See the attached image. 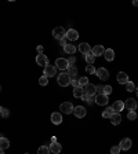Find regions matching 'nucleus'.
Wrapping results in <instances>:
<instances>
[{
	"mask_svg": "<svg viewBox=\"0 0 138 154\" xmlns=\"http://www.w3.org/2000/svg\"><path fill=\"white\" fill-rule=\"evenodd\" d=\"M66 40H68V39H66V37H64V39H61V40H59V44H61V45H62V47H65V45H66V44H68V41H66Z\"/></svg>",
	"mask_w": 138,
	"mask_h": 154,
	"instance_id": "nucleus-40",
	"label": "nucleus"
},
{
	"mask_svg": "<svg viewBox=\"0 0 138 154\" xmlns=\"http://www.w3.org/2000/svg\"><path fill=\"white\" fill-rule=\"evenodd\" d=\"M104 58H105L108 62L113 61V59H115V51H113L112 48L105 50V52H104Z\"/></svg>",
	"mask_w": 138,
	"mask_h": 154,
	"instance_id": "nucleus-16",
	"label": "nucleus"
},
{
	"mask_svg": "<svg viewBox=\"0 0 138 154\" xmlns=\"http://www.w3.org/2000/svg\"><path fill=\"white\" fill-rule=\"evenodd\" d=\"M10 147V140L7 138H3V135H0V149L1 150H6Z\"/></svg>",
	"mask_w": 138,
	"mask_h": 154,
	"instance_id": "nucleus-20",
	"label": "nucleus"
},
{
	"mask_svg": "<svg viewBox=\"0 0 138 154\" xmlns=\"http://www.w3.org/2000/svg\"><path fill=\"white\" fill-rule=\"evenodd\" d=\"M120 153V147L119 146H113L112 149H111V154H119Z\"/></svg>",
	"mask_w": 138,
	"mask_h": 154,
	"instance_id": "nucleus-36",
	"label": "nucleus"
},
{
	"mask_svg": "<svg viewBox=\"0 0 138 154\" xmlns=\"http://www.w3.org/2000/svg\"><path fill=\"white\" fill-rule=\"evenodd\" d=\"M95 74H97V77L101 79V80H108V77H109V72H108L105 68H100L95 70Z\"/></svg>",
	"mask_w": 138,
	"mask_h": 154,
	"instance_id": "nucleus-6",
	"label": "nucleus"
},
{
	"mask_svg": "<svg viewBox=\"0 0 138 154\" xmlns=\"http://www.w3.org/2000/svg\"><path fill=\"white\" fill-rule=\"evenodd\" d=\"M133 6H138V0H133Z\"/></svg>",
	"mask_w": 138,
	"mask_h": 154,
	"instance_id": "nucleus-43",
	"label": "nucleus"
},
{
	"mask_svg": "<svg viewBox=\"0 0 138 154\" xmlns=\"http://www.w3.org/2000/svg\"><path fill=\"white\" fill-rule=\"evenodd\" d=\"M36 63H38L39 66H49L50 63H49V59H47V56L44 55V54H39L38 56H36Z\"/></svg>",
	"mask_w": 138,
	"mask_h": 154,
	"instance_id": "nucleus-7",
	"label": "nucleus"
},
{
	"mask_svg": "<svg viewBox=\"0 0 138 154\" xmlns=\"http://www.w3.org/2000/svg\"><path fill=\"white\" fill-rule=\"evenodd\" d=\"M57 80H58V84L61 87H68L69 84H70V81H72V77H70L68 73H61L58 76Z\"/></svg>",
	"mask_w": 138,
	"mask_h": 154,
	"instance_id": "nucleus-1",
	"label": "nucleus"
},
{
	"mask_svg": "<svg viewBox=\"0 0 138 154\" xmlns=\"http://www.w3.org/2000/svg\"><path fill=\"white\" fill-rule=\"evenodd\" d=\"M83 90H84V94L88 95V96H94L95 94H97V85L90 84V83H88L86 87H83Z\"/></svg>",
	"mask_w": 138,
	"mask_h": 154,
	"instance_id": "nucleus-5",
	"label": "nucleus"
},
{
	"mask_svg": "<svg viewBox=\"0 0 138 154\" xmlns=\"http://www.w3.org/2000/svg\"><path fill=\"white\" fill-rule=\"evenodd\" d=\"M39 84H40V85H47V84H49V77H47V76L40 77V79H39Z\"/></svg>",
	"mask_w": 138,
	"mask_h": 154,
	"instance_id": "nucleus-31",
	"label": "nucleus"
},
{
	"mask_svg": "<svg viewBox=\"0 0 138 154\" xmlns=\"http://www.w3.org/2000/svg\"><path fill=\"white\" fill-rule=\"evenodd\" d=\"M108 96L107 95H97V98H95V103L97 105H100V106H105V105H108Z\"/></svg>",
	"mask_w": 138,
	"mask_h": 154,
	"instance_id": "nucleus-12",
	"label": "nucleus"
},
{
	"mask_svg": "<svg viewBox=\"0 0 138 154\" xmlns=\"http://www.w3.org/2000/svg\"><path fill=\"white\" fill-rule=\"evenodd\" d=\"M112 92V87L111 85H104V95H109V94Z\"/></svg>",
	"mask_w": 138,
	"mask_h": 154,
	"instance_id": "nucleus-34",
	"label": "nucleus"
},
{
	"mask_svg": "<svg viewBox=\"0 0 138 154\" xmlns=\"http://www.w3.org/2000/svg\"><path fill=\"white\" fill-rule=\"evenodd\" d=\"M64 50H65V52H66V54H70V55L76 52V47L73 45V44H69V43L64 47Z\"/></svg>",
	"mask_w": 138,
	"mask_h": 154,
	"instance_id": "nucleus-24",
	"label": "nucleus"
},
{
	"mask_svg": "<svg viewBox=\"0 0 138 154\" xmlns=\"http://www.w3.org/2000/svg\"><path fill=\"white\" fill-rule=\"evenodd\" d=\"M0 114H1L3 117H8V114H10V113H8L7 109H1V113H0Z\"/></svg>",
	"mask_w": 138,
	"mask_h": 154,
	"instance_id": "nucleus-39",
	"label": "nucleus"
},
{
	"mask_svg": "<svg viewBox=\"0 0 138 154\" xmlns=\"http://www.w3.org/2000/svg\"><path fill=\"white\" fill-rule=\"evenodd\" d=\"M70 85L72 87H79V80H75V79H72V81H70Z\"/></svg>",
	"mask_w": 138,
	"mask_h": 154,
	"instance_id": "nucleus-38",
	"label": "nucleus"
},
{
	"mask_svg": "<svg viewBox=\"0 0 138 154\" xmlns=\"http://www.w3.org/2000/svg\"><path fill=\"white\" fill-rule=\"evenodd\" d=\"M126 90L128 91V92H131V91H134L135 90V85H134V83L133 81H128V83H126Z\"/></svg>",
	"mask_w": 138,
	"mask_h": 154,
	"instance_id": "nucleus-28",
	"label": "nucleus"
},
{
	"mask_svg": "<svg viewBox=\"0 0 138 154\" xmlns=\"http://www.w3.org/2000/svg\"><path fill=\"white\" fill-rule=\"evenodd\" d=\"M82 99H84V100H86L87 103H90V105H91L93 102H95V98H94V96H88V95H86V94H83Z\"/></svg>",
	"mask_w": 138,
	"mask_h": 154,
	"instance_id": "nucleus-29",
	"label": "nucleus"
},
{
	"mask_svg": "<svg viewBox=\"0 0 138 154\" xmlns=\"http://www.w3.org/2000/svg\"><path fill=\"white\" fill-rule=\"evenodd\" d=\"M61 150H62V147H61V145L59 143H51L50 145V151L51 153H54V154H58V153H61Z\"/></svg>",
	"mask_w": 138,
	"mask_h": 154,
	"instance_id": "nucleus-19",
	"label": "nucleus"
},
{
	"mask_svg": "<svg viewBox=\"0 0 138 154\" xmlns=\"http://www.w3.org/2000/svg\"><path fill=\"white\" fill-rule=\"evenodd\" d=\"M66 70H68L66 73H68L69 76H70V77H76V76H77V69H76L75 66H72V65H69V68L66 69Z\"/></svg>",
	"mask_w": 138,
	"mask_h": 154,
	"instance_id": "nucleus-25",
	"label": "nucleus"
},
{
	"mask_svg": "<svg viewBox=\"0 0 138 154\" xmlns=\"http://www.w3.org/2000/svg\"><path fill=\"white\" fill-rule=\"evenodd\" d=\"M137 117H138V114H137V113H135L134 110L128 111V114H127V118H128V120H135Z\"/></svg>",
	"mask_w": 138,
	"mask_h": 154,
	"instance_id": "nucleus-33",
	"label": "nucleus"
},
{
	"mask_svg": "<svg viewBox=\"0 0 138 154\" xmlns=\"http://www.w3.org/2000/svg\"><path fill=\"white\" fill-rule=\"evenodd\" d=\"M65 37H66L68 40H70V41H75V40H77V39H79V33H77L75 29H69V31L66 32Z\"/></svg>",
	"mask_w": 138,
	"mask_h": 154,
	"instance_id": "nucleus-10",
	"label": "nucleus"
},
{
	"mask_svg": "<svg viewBox=\"0 0 138 154\" xmlns=\"http://www.w3.org/2000/svg\"><path fill=\"white\" fill-rule=\"evenodd\" d=\"M124 107H126V109H128L130 111H131V110L135 111V109H137V102H135V99L128 98L124 102Z\"/></svg>",
	"mask_w": 138,
	"mask_h": 154,
	"instance_id": "nucleus-9",
	"label": "nucleus"
},
{
	"mask_svg": "<svg viewBox=\"0 0 138 154\" xmlns=\"http://www.w3.org/2000/svg\"><path fill=\"white\" fill-rule=\"evenodd\" d=\"M137 118H138V117H137Z\"/></svg>",
	"mask_w": 138,
	"mask_h": 154,
	"instance_id": "nucleus-48",
	"label": "nucleus"
},
{
	"mask_svg": "<svg viewBox=\"0 0 138 154\" xmlns=\"http://www.w3.org/2000/svg\"><path fill=\"white\" fill-rule=\"evenodd\" d=\"M137 96H138V88H137Z\"/></svg>",
	"mask_w": 138,
	"mask_h": 154,
	"instance_id": "nucleus-45",
	"label": "nucleus"
},
{
	"mask_svg": "<svg viewBox=\"0 0 138 154\" xmlns=\"http://www.w3.org/2000/svg\"><path fill=\"white\" fill-rule=\"evenodd\" d=\"M0 154H4V150H1V149H0Z\"/></svg>",
	"mask_w": 138,
	"mask_h": 154,
	"instance_id": "nucleus-44",
	"label": "nucleus"
},
{
	"mask_svg": "<svg viewBox=\"0 0 138 154\" xmlns=\"http://www.w3.org/2000/svg\"><path fill=\"white\" fill-rule=\"evenodd\" d=\"M55 73H57V68L53 66V65H49V66L44 68V76H47V77H53V76H55Z\"/></svg>",
	"mask_w": 138,
	"mask_h": 154,
	"instance_id": "nucleus-11",
	"label": "nucleus"
},
{
	"mask_svg": "<svg viewBox=\"0 0 138 154\" xmlns=\"http://www.w3.org/2000/svg\"><path fill=\"white\" fill-rule=\"evenodd\" d=\"M118 83H119V84H126V83H128V76H127L124 72L118 73Z\"/></svg>",
	"mask_w": 138,
	"mask_h": 154,
	"instance_id": "nucleus-18",
	"label": "nucleus"
},
{
	"mask_svg": "<svg viewBox=\"0 0 138 154\" xmlns=\"http://www.w3.org/2000/svg\"><path fill=\"white\" fill-rule=\"evenodd\" d=\"M51 121L58 125V124L62 123V116H61L59 113H57V111H55V113H53V114H51Z\"/></svg>",
	"mask_w": 138,
	"mask_h": 154,
	"instance_id": "nucleus-22",
	"label": "nucleus"
},
{
	"mask_svg": "<svg viewBox=\"0 0 138 154\" xmlns=\"http://www.w3.org/2000/svg\"><path fill=\"white\" fill-rule=\"evenodd\" d=\"M104 52H105V48L102 47V45H95L94 48L91 50V54L94 56H100V55H104Z\"/></svg>",
	"mask_w": 138,
	"mask_h": 154,
	"instance_id": "nucleus-15",
	"label": "nucleus"
},
{
	"mask_svg": "<svg viewBox=\"0 0 138 154\" xmlns=\"http://www.w3.org/2000/svg\"><path fill=\"white\" fill-rule=\"evenodd\" d=\"M86 70H87V73L95 74V68H94V66H93V65H88L87 68H86Z\"/></svg>",
	"mask_w": 138,
	"mask_h": 154,
	"instance_id": "nucleus-35",
	"label": "nucleus"
},
{
	"mask_svg": "<svg viewBox=\"0 0 138 154\" xmlns=\"http://www.w3.org/2000/svg\"><path fill=\"white\" fill-rule=\"evenodd\" d=\"M88 84V79L87 77H80L79 79V85L80 87H86Z\"/></svg>",
	"mask_w": 138,
	"mask_h": 154,
	"instance_id": "nucleus-32",
	"label": "nucleus"
},
{
	"mask_svg": "<svg viewBox=\"0 0 138 154\" xmlns=\"http://www.w3.org/2000/svg\"><path fill=\"white\" fill-rule=\"evenodd\" d=\"M113 111H116V113H120V111L124 109V102H122V100H116L112 106Z\"/></svg>",
	"mask_w": 138,
	"mask_h": 154,
	"instance_id": "nucleus-17",
	"label": "nucleus"
},
{
	"mask_svg": "<svg viewBox=\"0 0 138 154\" xmlns=\"http://www.w3.org/2000/svg\"><path fill=\"white\" fill-rule=\"evenodd\" d=\"M86 61H87L88 65H93V63H94V61H95V56L90 52V54H87V55H86Z\"/></svg>",
	"mask_w": 138,
	"mask_h": 154,
	"instance_id": "nucleus-30",
	"label": "nucleus"
},
{
	"mask_svg": "<svg viewBox=\"0 0 138 154\" xmlns=\"http://www.w3.org/2000/svg\"><path fill=\"white\" fill-rule=\"evenodd\" d=\"M120 121H122V116H120V113H113L112 117H111V123L113 124V125H119Z\"/></svg>",
	"mask_w": 138,
	"mask_h": 154,
	"instance_id": "nucleus-21",
	"label": "nucleus"
},
{
	"mask_svg": "<svg viewBox=\"0 0 138 154\" xmlns=\"http://www.w3.org/2000/svg\"><path fill=\"white\" fill-rule=\"evenodd\" d=\"M65 35H66V32H65V29H64L62 26H58V28H54V29H53V36L55 37L57 40L64 39Z\"/></svg>",
	"mask_w": 138,
	"mask_h": 154,
	"instance_id": "nucleus-2",
	"label": "nucleus"
},
{
	"mask_svg": "<svg viewBox=\"0 0 138 154\" xmlns=\"http://www.w3.org/2000/svg\"><path fill=\"white\" fill-rule=\"evenodd\" d=\"M76 61V58H75V56H70V59H69V65H70V63H73V62H75Z\"/></svg>",
	"mask_w": 138,
	"mask_h": 154,
	"instance_id": "nucleus-42",
	"label": "nucleus"
},
{
	"mask_svg": "<svg viewBox=\"0 0 138 154\" xmlns=\"http://www.w3.org/2000/svg\"><path fill=\"white\" fill-rule=\"evenodd\" d=\"M97 94H98V95H102V94H104V85H97Z\"/></svg>",
	"mask_w": 138,
	"mask_h": 154,
	"instance_id": "nucleus-37",
	"label": "nucleus"
},
{
	"mask_svg": "<svg viewBox=\"0 0 138 154\" xmlns=\"http://www.w3.org/2000/svg\"><path fill=\"white\" fill-rule=\"evenodd\" d=\"M131 139L130 138H124V139H122V142L119 143V147L120 150H130L131 149Z\"/></svg>",
	"mask_w": 138,
	"mask_h": 154,
	"instance_id": "nucleus-8",
	"label": "nucleus"
},
{
	"mask_svg": "<svg viewBox=\"0 0 138 154\" xmlns=\"http://www.w3.org/2000/svg\"><path fill=\"white\" fill-rule=\"evenodd\" d=\"M77 50H79L82 54H84V55H87V54L91 52V47H90V44H87V43H82L80 45H79V48Z\"/></svg>",
	"mask_w": 138,
	"mask_h": 154,
	"instance_id": "nucleus-14",
	"label": "nucleus"
},
{
	"mask_svg": "<svg viewBox=\"0 0 138 154\" xmlns=\"http://www.w3.org/2000/svg\"><path fill=\"white\" fill-rule=\"evenodd\" d=\"M113 113H115V111H113L112 107H108V109H105V110H104V113H102V117H104V118H111Z\"/></svg>",
	"mask_w": 138,
	"mask_h": 154,
	"instance_id": "nucleus-26",
	"label": "nucleus"
},
{
	"mask_svg": "<svg viewBox=\"0 0 138 154\" xmlns=\"http://www.w3.org/2000/svg\"><path fill=\"white\" fill-rule=\"evenodd\" d=\"M0 113H1V107H0Z\"/></svg>",
	"mask_w": 138,
	"mask_h": 154,
	"instance_id": "nucleus-46",
	"label": "nucleus"
},
{
	"mask_svg": "<svg viewBox=\"0 0 138 154\" xmlns=\"http://www.w3.org/2000/svg\"><path fill=\"white\" fill-rule=\"evenodd\" d=\"M55 68H58L59 70H66V69L69 68L68 59H65V58H58L55 61Z\"/></svg>",
	"mask_w": 138,
	"mask_h": 154,
	"instance_id": "nucleus-4",
	"label": "nucleus"
},
{
	"mask_svg": "<svg viewBox=\"0 0 138 154\" xmlns=\"http://www.w3.org/2000/svg\"><path fill=\"white\" fill-rule=\"evenodd\" d=\"M38 154H50V147H47V146H40L38 150Z\"/></svg>",
	"mask_w": 138,
	"mask_h": 154,
	"instance_id": "nucleus-27",
	"label": "nucleus"
},
{
	"mask_svg": "<svg viewBox=\"0 0 138 154\" xmlns=\"http://www.w3.org/2000/svg\"><path fill=\"white\" fill-rule=\"evenodd\" d=\"M73 106H72V103L70 102H62L61 103V106H59V110L62 111V113H65V114H70V113H73Z\"/></svg>",
	"mask_w": 138,
	"mask_h": 154,
	"instance_id": "nucleus-3",
	"label": "nucleus"
},
{
	"mask_svg": "<svg viewBox=\"0 0 138 154\" xmlns=\"http://www.w3.org/2000/svg\"><path fill=\"white\" fill-rule=\"evenodd\" d=\"M38 52L39 54H43V45H38Z\"/></svg>",
	"mask_w": 138,
	"mask_h": 154,
	"instance_id": "nucleus-41",
	"label": "nucleus"
},
{
	"mask_svg": "<svg viewBox=\"0 0 138 154\" xmlns=\"http://www.w3.org/2000/svg\"><path fill=\"white\" fill-rule=\"evenodd\" d=\"M83 94H84V90H83V87H76L75 90H73V96L75 98H80L82 99V96H83Z\"/></svg>",
	"mask_w": 138,
	"mask_h": 154,
	"instance_id": "nucleus-23",
	"label": "nucleus"
},
{
	"mask_svg": "<svg viewBox=\"0 0 138 154\" xmlns=\"http://www.w3.org/2000/svg\"><path fill=\"white\" fill-rule=\"evenodd\" d=\"M73 113H75V116L77 118H82V117L86 116V113H87V111H86V109H84L83 106H77V107L73 109Z\"/></svg>",
	"mask_w": 138,
	"mask_h": 154,
	"instance_id": "nucleus-13",
	"label": "nucleus"
},
{
	"mask_svg": "<svg viewBox=\"0 0 138 154\" xmlns=\"http://www.w3.org/2000/svg\"><path fill=\"white\" fill-rule=\"evenodd\" d=\"M25 154H28V153H25Z\"/></svg>",
	"mask_w": 138,
	"mask_h": 154,
	"instance_id": "nucleus-47",
	"label": "nucleus"
}]
</instances>
